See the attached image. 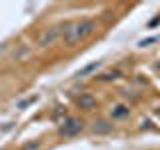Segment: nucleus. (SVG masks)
<instances>
[{
    "label": "nucleus",
    "instance_id": "obj_9",
    "mask_svg": "<svg viewBox=\"0 0 160 150\" xmlns=\"http://www.w3.org/2000/svg\"><path fill=\"white\" fill-rule=\"evenodd\" d=\"M38 146H40L38 142H28V144H24V146H22V150H38Z\"/></svg>",
    "mask_w": 160,
    "mask_h": 150
},
{
    "label": "nucleus",
    "instance_id": "obj_2",
    "mask_svg": "<svg viewBox=\"0 0 160 150\" xmlns=\"http://www.w3.org/2000/svg\"><path fill=\"white\" fill-rule=\"evenodd\" d=\"M82 128H84V122H82V120L70 116V118H66L62 122V126L58 128V132L62 134V136H74V134H78Z\"/></svg>",
    "mask_w": 160,
    "mask_h": 150
},
{
    "label": "nucleus",
    "instance_id": "obj_4",
    "mask_svg": "<svg viewBox=\"0 0 160 150\" xmlns=\"http://www.w3.org/2000/svg\"><path fill=\"white\" fill-rule=\"evenodd\" d=\"M78 106L84 108V110H90L96 106V98L92 96V94H80L78 96Z\"/></svg>",
    "mask_w": 160,
    "mask_h": 150
},
{
    "label": "nucleus",
    "instance_id": "obj_10",
    "mask_svg": "<svg viewBox=\"0 0 160 150\" xmlns=\"http://www.w3.org/2000/svg\"><path fill=\"white\" fill-rule=\"evenodd\" d=\"M156 36H154V38H146V40H142V42H140V46H150V44H154V42H156Z\"/></svg>",
    "mask_w": 160,
    "mask_h": 150
},
{
    "label": "nucleus",
    "instance_id": "obj_5",
    "mask_svg": "<svg viewBox=\"0 0 160 150\" xmlns=\"http://www.w3.org/2000/svg\"><path fill=\"white\" fill-rule=\"evenodd\" d=\"M92 130H94L96 134H108L110 130H112V124H108L106 120H98V122H94Z\"/></svg>",
    "mask_w": 160,
    "mask_h": 150
},
{
    "label": "nucleus",
    "instance_id": "obj_8",
    "mask_svg": "<svg viewBox=\"0 0 160 150\" xmlns=\"http://www.w3.org/2000/svg\"><path fill=\"white\" fill-rule=\"evenodd\" d=\"M120 76V72H116V70H114V72H108V74H104L102 78L100 80H114V78H118Z\"/></svg>",
    "mask_w": 160,
    "mask_h": 150
},
{
    "label": "nucleus",
    "instance_id": "obj_1",
    "mask_svg": "<svg viewBox=\"0 0 160 150\" xmlns=\"http://www.w3.org/2000/svg\"><path fill=\"white\" fill-rule=\"evenodd\" d=\"M94 28H96V22L94 20H78V22H74V24H70V26L64 28V42L68 44V46H74V44H78V42H82L86 36H90V34L94 32Z\"/></svg>",
    "mask_w": 160,
    "mask_h": 150
},
{
    "label": "nucleus",
    "instance_id": "obj_7",
    "mask_svg": "<svg viewBox=\"0 0 160 150\" xmlns=\"http://www.w3.org/2000/svg\"><path fill=\"white\" fill-rule=\"evenodd\" d=\"M124 116H128V106L118 104V106L112 110V118H124Z\"/></svg>",
    "mask_w": 160,
    "mask_h": 150
},
{
    "label": "nucleus",
    "instance_id": "obj_12",
    "mask_svg": "<svg viewBox=\"0 0 160 150\" xmlns=\"http://www.w3.org/2000/svg\"><path fill=\"white\" fill-rule=\"evenodd\" d=\"M34 100H36V98H34V96H32V98H28V100H24V102H20V104H18V106H20V108H24V106H26V104H32V102H34Z\"/></svg>",
    "mask_w": 160,
    "mask_h": 150
},
{
    "label": "nucleus",
    "instance_id": "obj_3",
    "mask_svg": "<svg viewBox=\"0 0 160 150\" xmlns=\"http://www.w3.org/2000/svg\"><path fill=\"white\" fill-rule=\"evenodd\" d=\"M64 34V30L60 28V26H54V28H48L46 32H42V36H40L38 40V44L40 46H48V44H54L56 40L60 38Z\"/></svg>",
    "mask_w": 160,
    "mask_h": 150
},
{
    "label": "nucleus",
    "instance_id": "obj_6",
    "mask_svg": "<svg viewBox=\"0 0 160 150\" xmlns=\"http://www.w3.org/2000/svg\"><path fill=\"white\" fill-rule=\"evenodd\" d=\"M100 66H102V62H100V60H96V62H90V64H86V66H84V68L78 72V76H86V74L94 72V70L100 68Z\"/></svg>",
    "mask_w": 160,
    "mask_h": 150
},
{
    "label": "nucleus",
    "instance_id": "obj_11",
    "mask_svg": "<svg viewBox=\"0 0 160 150\" xmlns=\"http://www.w3.org/2000/svg\"><path fill=\"white\" fill-rule=\"evenodd\" d=\"M158 22H160V14H158V16H154V18H152V20L148 22V28H154V26H156Z\"/></svg>",
    "mask_w": 160,
    "mask_h": 150
}]
</instances>
